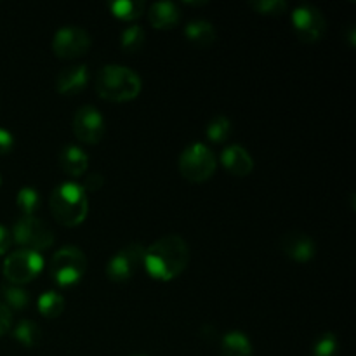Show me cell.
Instances as JSON below:
<instances>
[{
  "label": "cell",
  "instance_id": "6da1fadb",
  "mask_svg": "<svg viewBox=\"0 0 356 356\" xmlns=\"http://www.w3.org/2000/svg\"><path fill=\"white\" fill-rule=\"evenodd\" d=\"M190 263V247L179 235H165L145 249L143 266L153 280L170 282Z\"/></svg>",
  "mask_w": 356,
  "mask_h": 356
},
{
  "label": "cell",
  "instance_id": "7a4b0ae2",
  "mask_svg": "<svg viewBox=\"0 0 356 356\" xmlns=\"http://www.w3.org/2000/svg\"><path fill=\"white\" fill-rule=\"evenodd\" d=\"M94 87L99 97L110 103H127L141 92V79L127 66L106 65L97 72Z\"/></svg>",
  "mask_w": 356,
  "mask_h": 356
},
{
  "label": "cell",
  "instance_id": "3957f363",
  "mask_svg": "<svg viewBox=\"0 0 356 356\" xmlns=\"http://www.w3.org/2000/svg\"><path fill=\"white\" fill-rule=\"evenodd\" d=\"M51 214L56 219V222L63 226H79L86 221L89 214V198L83 191L82 184L79 183H61L54 188L51 193Z\"/></svg>",
  "mask_w": 356,
  "mask_h": 356
},
{
  "label": "cell",
  "instance_id": "277c9868",
  "mask_svg": "<svg viewBox=\"0 0 356 356\" xmlns=\"http://www.w3.org/2000/svg\"><path fill=\"white\" fill-rule=\"evenodd\" d=\"M87 271V257L79 247H61L52 256L49 273L59 287H72L83 278Z\"/></svg>",
  "mask_w": 356,
  "mask_h": 356
},
{
  "label": "cell",
  "instance_id": "5b68a950",
  "mask_svg": "<svg viewBox=\"0 0 356 356\" xmlns=\"http://www.w3.org/2000/svg\"><path fill=\"white\" fill-rule=\"evenodd\" d=\"M218 167L212 149L204 143H193L179 155V172L190 183H205L211 179Z\"/></svg>",
  "mask_w": 356,
  "mask_h": 356
},
{
  "label": "cell",
  "instance_id": "8992f818",
  "mask_svg": "<svg viewBox=\"0 0 356 356\" xmlns=\"http://www.w3.org/2000/svg\"><path fill=\"white\" fill-rule=\"evenodd\" d=\"M14 242L26 250H45L54 243L52 229L37 216H23L14 225L10 233Z\"/></svg>",
  "mask_w": 356,
  "mask_h": 356
},
{
  "label": "cell",
  "instance_id": "52a82bcc",
  "mask_svg": "<svg viewBox=\"0 0 356 356\" xmlns=\"http://www.w3.org/2000/svg\"><path fill=\"white\" fill-rule=\"evenodd\" d=\"M44 270V257L35 250H14L3 263V277L14 285H23L33 280Z\"/></svg>",
  "mask_w": 356,
  "mask_h": 356
},
{
  "label": "cell",
  "instance_id": "ba28073f",
  "mask_svg": "<svg viewBox=\"0 0 356 356\" xmlns=\"http://www.w3.org/2000/svg\"><path fill=\"white\" fill-rule=\"evenodd\" d=\"M145 259V247L141 243H129L118 250L106 264V277L115 284H127L132 280Z\"/></svg>",
  "mask_w": 356,
  "mask_h": 356
},
{
  "label": "cell",
  "instance_id": "9c48e42d",
  "mask_svg": "<svg viewBox=\"0 0 356 356\" xmlns=\"http://www.w3.org/2000/svg\"><path fill=\"white\" fill-rule=\"evenodd\" d=\"M292 26L299 40L316 44L327 31V19L322 10L315 6H299L292 13Z\"/></svg>",
  "mask_w": 356,
  "mask_h": 356
},
{
  "label": "cell",
  "instance_id": "30bf717a",
  "mask_svg": "<svg viewBox=\"0 0 356 356\" xmlns=\"http://www.w3.org/2000/svg\"><path fill=\"white\" fill-rule=\"evenodd\" d=\"M90 44L92 40L83 28L68 24L56 31L52 38V52L59 59H76L89 51Z\"/></svg>",
  "mask_w": 356,
  "mask_h": 356
},
{
  "label": "cell",
  "instance_id": "8fae6325",
  "mask_svg": "<svg viewBox=\"0 0 356 356\" xmlns=\"http://www.w3.org/2000/svg\"><path fill=\"white\" fill-rule=\"evenodd\" d=\"M73 134L86 145H97L106 134V122L97 108L86 104L73 117Z\"/></svg>",
  "mask_w": 356,
  "mask_h": 356
},
{
  "label": "cell",
  "instance_id": "7c38bea8",
  "mask_svg": "<svg viewBox=\"0 0 356 356\" xmlns=\"http://www.w3.org/2000/svg\"><path fill=\"white\" fill-rule=\"evenodd\" d=\"M282 250H284L285 256H289L296 263H308L315 257L316 243L306 233L294 232L282 238Z\"/></svg>",
  "mask_w": 356,
  "mask_h": 356
},
{
  "label": "cell",
  "instance_id": "4fadbf2b",
  "mask_svg": "<svg viewBox=\"0 0 356 356\" xmlns=\"http://www.w3.org/2000/svg\"><path fill=\"white\" fill-rule=\"evenodd\" d=\"M90 79V72L87 65H75L63 70L56 79V90L61 96H75L87 87Z\"/></svg>",
  "mask_w": 356,
  "mask_h": 356
},
{
  "label": "cell",
  "instance_id": "5bb4252c",
  "mask_svg": "<svg viewBox=\"0 0 356 356\" xmlns=\"http://www.w3.org/2000/svg\"><path fill=\"white\" fill-rule=\"evenodd\" d=\"M221 165L225 167L226 172L235 177H245L252 172L254 160L250 153L243 146L232 145L222 149L221 153Z\"/></svg>",
  "mask_w": 356,
  "mask_h": 356
},
{
  "label": "cell",
  "instance_id": "9a60e30c",
  "mask_svg": "<svg viewBox=\"0 0 356 356\" xmlns=\"http://www.w3.org/2000/svg\"><path fill=\"white\" fill-rule=\"evenodd\" d=\"M181 19L179 7L174 2H155L148 9V21L156 30H170Z\"/></svg>",
  "mask_w": 356,
  "mask_h": 356
},
{
  "label": "cell",
  "instance_id": "2e32d148",
  "mask_svg": "<svg viewBox=\"0 0 356 356\" xmlns=\"http://www.w3.org/2000/svg\"><path fill=\"white\" fill-rule=\"evenodd\" d=\"M59 165H61L63 172L68 174L70 177H80L82 174H86L87 167H89V156L80 146L68 145L66 148H63L61 155H59Z\"/></svg>",
  "mask_w": 356,
  "mask_h": 356
},
{
  "label": "cell",
  "instance_id": "e0dca14e",
  "mask_svg": "<svg viewBox=\"0 0 356 356\" xmlns=\"http://www.w3.org/2000/svg\"><path fill=\"white\" fill-rule=\"evenodd\" d=\"M184 37L190 42L191 45L198 49H207L211 47L212 44L218 38V33H216L214 26H212L209 21L205 19H193L186 24L184 28Z\"/></svg>",
  "mask_w": 356,
  "mask_h": 356
},
{
  "label": "cell",
  "instance_id": "ac0fdd59",
  "mask_svg": "<svg viewBox=\"0 0 356 356\" xmlns=\"http://www.w3.org/2000/svg\"><path fill=\"white\" fill-rule=\"evenodd\" d=\"M219 353L221 356H254V348L245 334L232 330L222 336Z\"/></svg>",
  "mask_w": 356,
  "mask_h": 356
},
{
  "label": "cell",
  "instance_id": "d6986e66",
  "mask_svg": "<svg viewBox=\"0 0 356 356\" xmlns=\"http://www.w3.org/2000/svg\"><path fill=\"white\" fill-rule=\"evenodd\" d=\"M108 9L117 19L134 21L145 14L146 3L143 0H115L108 3Z\"/></svg>",
  "mask_w": 356,
  "mask_h": 356
},
{
  "label": "cell",
  "instance_id": "ffe728a7",
  "mask_svg": "<svg viewBox=\"0 0 356 356\" xmlns=\"http://www.w3.org/2000/svg\"><path fill=\"white\" fill-rule=\"evenodd\" d=\"M13 336L17 343L23 344V346L28 348V350H31V348H37L38 344H40L42 330L37 323L31 322V320H28V318H24L17 323L16 329H14Z\"/></svg>",
  "mask_w": 356,
  "mask_h": 356
},
{
  "label": "cell",
  "instance_id": "44dd1931",
  "mask_svg": "<svg viewBox=\"0 0 356 356\" xmlns=\"http://www.w3.org/2000/svg\"><path fill=\"white\" fill-rule=\"evenodd\" d=\"M38 312L45 318H58L65 312V298L56 291H47L38 298Z\"/></svg>",
  "mask_w": 356,
  "mask_h": 356
},
{
  "label": "cell",
  "instance_id": "7402d4cb",
  "mask_svg": "<svg viewBox=\"0 0 356 356\" xmlns=\"http://www.w3.org/2000/svg\"><path fill=\"white\" fill-rule=\"evenodd\" d=\"M146 42V31L139 24H131L125 28L120 33V47L124 52L134 54V52L141 51L145 47Z\"/></svg>",
  "mask_w": 356,
  "mask_h": 356
},
{
  "label": "cell",
  "instance_id": "603a6c76",
  "mask_svg": "<svg viewBox=\"0 0 356 356\" xmlns=\"http://www.w3.org/2000/svg\"><path fill=\"white\" fill-rule=\"evenodd\" d=\"M0 294L3 299L2 305H6L9 309H14V312H23L30 306V294L17 285H3Z\"/></svg>",
  "mask_w": 356,
  "mask_h": 356
},
{
  "label": "cell",
  "instance_id": "cb8c5ba5",
  "mask_svg": "<svg viewBox=\"0 0 356 356\" xmlns=\"http://www.w3.org/2000/svg\"><path fill=\"white\" fill-rule=\"evenodd\" d=\"M232 120L225 115H216L211 122L207 124V129H205V134L211 139L212 143H225L226 139L232 136Z\"/></svg>",
  "mask_w": 356,
  "mask_h": 356
},
{
  "label": "cell",
  "instance_id": "d4e9b609",
  "mask_svg": "<svg viewBox=\"0 0 356 356\" xmlns=\"http://www.w3.org/2000/svg\"><path fill=\"white\" fill-rule=\"evenodd\" d=\"M16 205L23 216H35V211L40 207V195L35 188L24 186L17 191Z\"/></svg>",
  "mask_w": 356,
  "mask_h": 356
},
{
  "label": "cell",
  "instance_id": "484cf974",
  "mask_svg": "<svg viewBox=\"0 0 356 356\" xmlns=\"http://www.w3.org/2000/svg\"><path fill=\"white\" fill-rule=\"evenodd\" d=\"M339 353V341L334 332H323L313 343L312 356H337Z\"/></svg>",
  "mask_w": 356,
  "mask_h": 356
},
{
  "label": "cell",
  "instance_id": "4316f807",
  "mask_svg": "<svg viewBox=\"0 0 356 356\" xmlns=\"http://www.w3.org/2000/svg\"><path fill=\"white\" fill-rule=\"evenodd\" d=\"M250 7L263 16H282L289 10V3L285 0H252Z\"/></svg>",
  "mask_w": 356,
  "mask_h": 356
},
{
  "label": "cell",
  "instance_id": "83f0119b",
  "mask_svg": "<svg viewBox=\"0 0 356 356\" xmlns=\"http://www.w3.org/2000/svg\"><path fill=\"white\" fill-rule=\"evenodd\" d=\"M10 325H13V313L6 305L0 302V337L9 332Z\"/></svg>",
  "mask_w": 356,
  "mask_h": 356
},
{
  "label": "cell",
  "instance_id": "f1b7e54d",
  "mask_svg": "<svg viewBox=\"0 0 356 356\" xmlns=\"http://www.w3.org/2000/svg\"><path fill=\"white\" fill-rule=\"evenodd\" d=\"M103 184H104V177L101 176V174H97V172H94V174H90V176H87V179H86V183L82 184V188H83V191H97V190H101V188H103Z\"/></svg>",
  "mask_w": 356,
  "mask_h": 356
},
{
  "label": "cell",
  "instance_id": "f546056e",
  "mask_svg": "<svg viewBox=\"0 0 356 356\" xmlns=\"http://www.w3.org/2000/svg\"><path fill=\"white\" fill-rule=\"evenodd\" d=\"M14 146V138L7 129L0 127V155H7V153L13 152Z\"/></svg>",
  "mask_w": 356,
  "mask_h": 356
},
{
  "label": "cell",
  "instance_id": "4dcf8cb0",
  "mask_svg": "<svg viewBox=\"0 0 356 356\" xmlns=\"http://www.w3.org/2000/svg\"><path fill=\"white\" fill-rule=\"evenodd\" d=\"M10 243H13V236H10V232L6 228V226L0 225V256L9 250Z\"/></svg>",
  "mask_w": 356,
  "mask_h": 356
},
{
  "label": "cell",
  "instance_id": "1f68e13d",
  "mask_svg": "<svg viewBox=\"0 0 356 356\" xmlns=\"http://www.w3.org/2000/svg\"><path fill=\"white\" fill-rule=\"evenodd\" d=\"M184 3H186V6H205V3H207V2H184Z\"/></svg>",
  "mask_w": 356,
  "mask_h": 356
},
{
  "label": "cell",
  "instance_id": "d6a6232c",
  "mask_svg": "<svg viewBox=\"0 0 356 356\" xmlns=\"http://www.w3.org/2000/svg\"><path fill=\"white\" fill-rule=\"evenodd\" d=\"M0 184H2V176H0Z\"/></svg>",
  "mask_w": 356,
  "mask_h": 356
},
{
  "label": "cell",
  "instance_id": "836d02e7",
  "mask_svg": "<svg viewBox=\"0 0 356 356\" xmlns=\"http://www.w3.org/2000/svg\"><path fill=\"white\" fill-rule=\"evenodd\" d=\"M132 356H143V355H132Z\"/></svg>",
  "mask_w": 356,
  "mask_h": 356
}]
</instances>
